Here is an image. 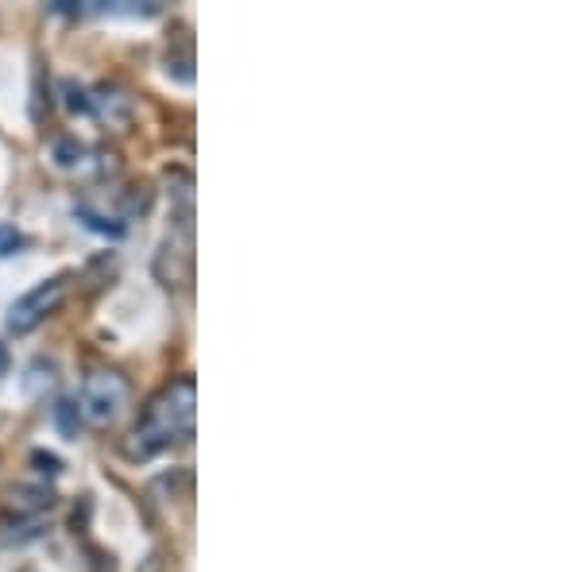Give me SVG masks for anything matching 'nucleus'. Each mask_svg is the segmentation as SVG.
Listing matches in <instances>:
<instances>
[{
	"label": "nucleus",
	"instance_id": "f03ea898",
	"mask_svg": "<svg viewBox=\"0 0 580 572\" xmlns=\"http://www.w3.org/2000/svg\"><path fill=\"white\" fill-rule=\"evenodd\" d=\"M128 406V379L113 368H97L82 383V418L89 426H113Z\"/></svg>",
	"mask_w": 580,
	"mask_h": 572
},
{
	"label": "nucleus",
	"instance_id": "423d86ee",
	"mask_svg": "<svg viewBox=\"0 0 580 572\" xmlns=\"http://www.w3.org/2000/svg\"><path fill=\"white\" fill-rule=\"evenodd\" d=\"M4 364H8V356H4V344H0V375H4Z\"/></svg>",
	"mask_w": 580,
	"mask_h": 572
},
{
	"label": "nucleus",
	"instance_id": "7ed1b4c3",
	"mask_svg": "<svg viewBox=\"0 0 580 572\" xmlns=\"http://www.w3.org/2000/svg\"><path fill=\"white\" fill-rule=\"evenodd\" d=\"M66 290H70V279H47V283H39L35 290H28L24 298H16V306L8 310V329H12L16 337L39 329V325L62 306Z\"/></svg>",
	"mask_w": 580,
	"mask_h": 572
},
{
	"label": "nucleus",
	"instance_id": "f257e3e1",
	"mask_svg": "<svg viewBox=\"0 0 580 572\" xmlns=\"http://www.w3.org/2000/svg\"><path fill=\"white\" fill-rule=\"evenodd\" d=\"M194 414H198V387H194L190 375H182V379L167 383L155 399L147 402L140 426L124 445L128 457L147 460L155 453H163V449H171V445L190 441L194 437Z\"/></svg>",
	"mask_w": 580,
	"mask_h": 572
},
{
	"label": "nucleus",
	"instance_id": "39448f33",
	"mask_svg": "<svg viewBox=\"0 0 580 572\" xmlns=\"http://www.w3.org/2000/svg\"><path fill=\"white\" fill-rule=\"evenodd\" d=\"M24 244V236L12 229V225H0V256H12L16 248Z\"/></svg>",
	"mask_w": 580,
	"mask_h": 572
},
{
	"label": "nucleus",
	"instance_id": "20e7f679",
	"mask_svg": "<svg viewBox=\"0 0 580 572\" xmlns=\"http://www.w3.org/2000/svg\"><path fill=\"white\" fill-rule=\"evenodd\" d=\"M190 271H194V236H182V232H171L159 248V259H155V275L163 286H186L190 283Z\"/></svg>",
	"mask_w": 580,
	"mask_h": 572
}]
</instances>
